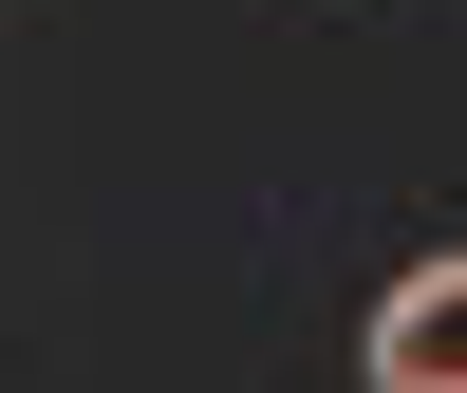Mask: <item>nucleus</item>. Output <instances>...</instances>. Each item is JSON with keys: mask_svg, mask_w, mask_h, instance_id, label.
I'll return each instance as SVG.
<instances>
[{"mask_svg": "<svg viewBox=\"0 0 467 393\" xmlns=\"http://www.w3.org/2000/svg\"><path fill=\"white\" fill-rule=\"evenodd\" d=\"M374 393H467V262H411L374 319Z\"/></svg>", "mask_w": 467, "mask_h": 393, "instance_id": "f257e3e1", "label": "nucleus"}]
</instances>
